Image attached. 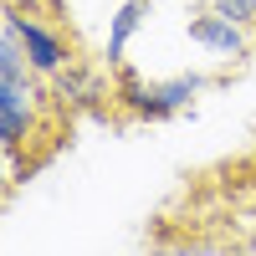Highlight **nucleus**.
Listing matches in <instances>:
<instances>
[{
	"mask_svg": "<svg viewBox=\"0 0 256 256\" xmlns=\"http://www.w3.org/2000/svg\"><path fill=\"white\" fill-rule=\"evenodd\" d=\"M148 10H154V0H118L108 10V26H102V62L108 67H123L128 62L134 36L148 26Z\"/></svg>",
	"mask_w": 256,
	"mask_h": 256,
	"instance_id": "5",
	"label": "nucleus"
},
{
	"mask_svg": "<svg viewBox=\"0 0 256 256\" xmlns=\"http://www.w3.org/2000/svg\"><path fill=\"white\" fill-rule=\"evenodd\" d=\"M184 36L195 41V46H200L210 62H220V67H236V62H246V56H251V46H256V31H251V26H241V20H230V16H226V10H216V6L190 10Z\"/></svg>",
	"mask_w": 256,
	"mask_h": 256,
	"instance_id": "4",
	"label": "nucleus"
},
{
	"mask_svg": "<svg viewBox=\"0 0 256 256\" xmlns=\"http://www.w3.org/2000/svg\"><path fill=\"white\" fill-rule=\"evenodd\" d=\"M205 6H216V10H226L230 20H241V26L256 31V0H205Z\"/></svg>",
	"mask_w": 256,
	"mask_h": 256,
	"instance_id": "8",
	"label": "nucleus"
},
{
	"mask_svg": "<svg viewBox=\"0 0 256 256\" xmlns=\"http://www.w3.org/2000/svg\"><path fill=\"white\" fill-rule=\"evenodd\" d=\"M118 82H113V102L128 113V118H138V123H164V118H174L184 113L190 102H195L205 92V72H174V77H138L134 67H113Z\"/></svg>",
	"mask_w": 256,
	"mask_h": 256,
	"instance_id": "2",
	"label": "nucleus"
},
{
	"mask_svg": "<svg viewBox=\"0 0 256 256\" xmlns=\"http://www.w3.org/2000/svg\"><path fill=\"white\" fill-rule=\"evenodd\" d=\"M0 20L20 36V46H26V56H31V67H36V77H56L62 67L72 62V46H67V36H62L56 26L41 10H26V6H6L0 0Z\"/></svg>",
	"mask_w": 256,
	"mask_h": 256,
	"instance_id": "3",
	"label": "nucleus"
},
{
	"mask_svg": "<svg viewBox=\"0 0 256 256\" xmlns=\"http://www.w3.org/2000/svg\"><path fill=\"white\" fill-rule=\"evenodd\" d=\"M6 6H26V10H41V6H52V0H6Z\"/></svg>",
	"mask_w": 256,
	"mask_h": 256,
	"instance_id": "9",
	"label": "nucleus"
},
{
	"mask_svg": "<svg viewBox=\"0 0 256 256\" xmlns=\"http://www.w3.org/2000/svg\"><path fill=\"white\" fill-rule=\"evenodd\" d=\"M52 98L62 102V108H92V102H102V98H113V88L102 82V72L98 67H88V62H67L56 77H52Z\"/></svg>",
	"mask_w": 256,
	"mask_h": 256,
	"instance_id": "6",
	"label": "nucleus"
},
{
	"mask_svg": "<svg viewBox=\"0 0 256 256\" xmlns=\"http://www.w3.org/2000/svg\"><path fill=\"white\" fill-rule=\"evenodd\" d=\"M20 180H26V169H20V164H16V154L0 144V210L10 205V195H16V184H20Z\"/></svg>",
	"mask_w": 256,
	"mask_h": 256,
	"instance_id": "7",
	"label": "nucleus"
},
{
	"mask_svg": "<svg viewBox=\"0 0 256 256\" xmlns=\"http://www.w3.org/2000/svg\"><path fill=\"white\" fill-rule=\"evenodd\" d=\"M52 108L62 102L46 82H16L0 72V144L16 154L20 169H31V148L52 134Z\"/></svg>",
	"mask_w": 256,
	"mask_h": 256,
	"instance_id": "1",
	"label": "nucleus"
}]
</instances>
